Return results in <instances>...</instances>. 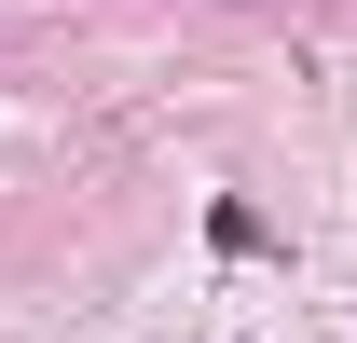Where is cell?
I'll use <instances>...</instances> for the list:
<instances>
[]
</instances>
